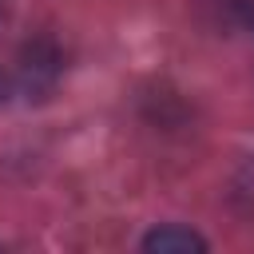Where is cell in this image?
Masks as SVG:
<instances>
[{"instance_id": "3957f363", "label": "cell", "mask_w": 254, "mask_h": 254, "mask_svg": "<svg viewBox=\"0 0 254 254\" xmlns=\"http://www.w3.org/2000/svg\"><path fill=\"white\" fill-rule=\"evenodd\" d=\"M4 8H8V0H0V20H4Z\"/></svg>"}, {"instance_id": "6da1fadb", "label": "cell", "mask_w": 254, "mask_h": 254, "mask_svg": "<svg viewBox=\"0 0 254 254\" xmlns=\"http://www.w3.org/2000/svg\"><path fill=\"white\" fill-rule=\"evenodd\" d=\"M143 250H159V254H190V250H206V238L187 230V226H159L143 238Z\"/></svg>"}, {"instance_id": "7a4b0ae2", "label": "cell", "mask_w": 254, "mask_h": 254, "mask_svg": "<svg viewBox=\"0 0 254 254\" xmlns=\"http://www.w3.org/2000/svg\"><path fill=\"white\" fill-rule=\"evenodd\" d=\"M4 95H8V79H4V71H0V103H4Z\"/></svg>"}]
</instances>
